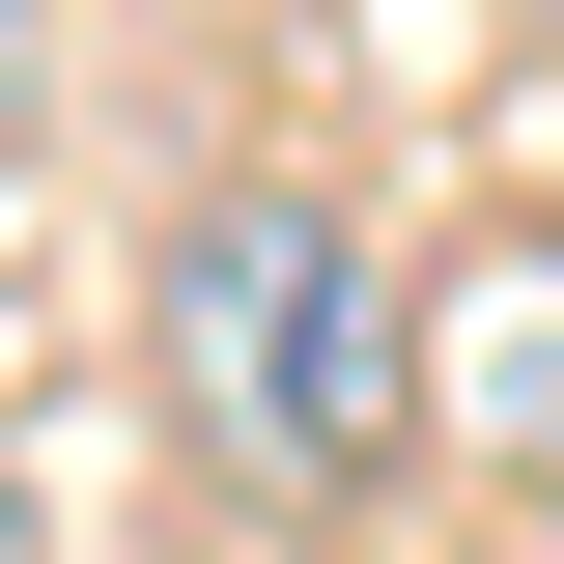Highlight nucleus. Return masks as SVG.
Returning <instances> with one entry per match:
<instances>
[{
  "label": "nucleus",
  "instance_id": "f257e3e1",
  "mask_svg": "<svg viewBox=\"0 0 564 564\" xmlns=\"http://www.w3.org/2000/svg\"><path fill=\"white\" fill-rule=\"evenodd\" d=\"M170 367H198V423L254 452V480L339 508V480H395V423H423V282L367 254L339 198H282V170H254V198L170 226Z\"/></svg>",
  "mask_w": 564,
  "mask_h": 564
},
{
  "label": "nucleus",
  "instance_id": "7ed1b4c3",
  "mask_svg": "<svg viewBox=\"0 0 564 564\" xmlns=\"http://www.w3.org/2000/svg\"><path fill=\"white\" fill-rule=\"evenodd\" d=\"M0 564H57V536H29V480H0Z\"/></svg>",
  "mask_w": 564,
  "mask_h": 564
},
{
  "label": "nucleus",
  "instance_id": "f03ea898",
  "mask_svg": "<svg viewBox=\"0 0 564 564\" xmlns=\"http://www.w3.org/2000/svg\"><path fill=\"white\" fill-rule=\"evenodd\" d=\"M0 113H29V0H0Z\"/></svg>",
  "mask_w": 564,
  "mask_h": 564
}]
</instances>
